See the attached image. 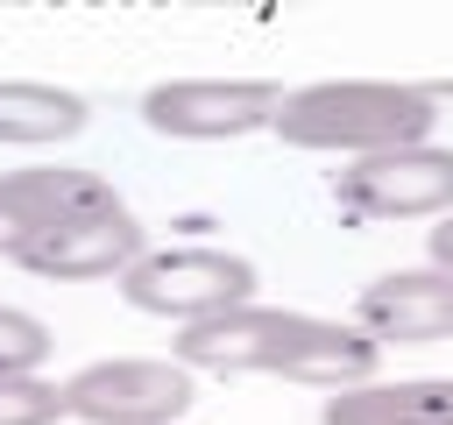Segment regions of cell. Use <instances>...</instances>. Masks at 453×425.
Returning a JSON list of instances; mask_svg holds the SVG:
<instances>
[{
  "instance_id": "4fadbf2b",
  "label": "cell",
  "mask_w": 453,
  "mask_h": 425,
  "mask_svg": "<svg viewBox=\"0 0 453 425\" xmlns=\"http://www.w3.org/2000/svg\"><path fill=\"white\" fill-rule=\"evenodd\" d=\"M50 326L35 319V312H21V305H0V375H28V368H42L50 361Z\"/></svg>"
},
{
  "instance_id": "8fae6325",
  "label": "cell",
  "mask_w": 453,
  "mask_h": 425,
  "mask_svg": "<svg viewBox=\"0 0 453 425\" xmlns=\"http://www.w3.org/2000/svg\"><path fill=\"white\" fill-rule=\"evenodd\" d=\"M92 120L85 92L50 78H0V149H57L78 142Z\"/></svg>"
},
{
  "instance_id": "8992f818",
  "label": "cell",
  "mask_w": 453,
  "mask_h": 425,
  "mask_svg": "<svg viewBox=\"0 0 453 425\" xmlns=\"http://www.w3.org/2000/svg\"><path fill=\"white\" fill-rule=\"evenodd\" d=\"M333 198L354 220H439L453 212V149L446 142H403L354 156L333 170Z\"/></svg>"
},
{
  "instance_id": "277c9868",
  "label": "cell",
  "mask_w": 453,
  "mask_h": 425,
  "mask_svg": "<svg viewBox=\"0 0 453 425\" xmlns=\"http://www.w3.org/2000/svg\"><path fill=\"white\" fill-rule=\"evenodd\" d=\"M78 425H177L198 404V368L177 354H99L64 375Z\"/></svg>"
},
{
  "instance_id": "5bb4252c",
  "label": "cell",
  "mask_w": 453,
  "mask_h": 425,
  "mask_svg": "<svg viewBox=\"0 0 453 425\" xmlns=\"http://www.w3.org/2000/svg\"><path fill=\"white\" fill-rule=\"evenodd\" d=\"M425 262H439V269H453V212H439V220L425 227Z\"/></svg>"
},
{
  "instance_id": "3957f363",
  "label": "cell",
  "mask_w": 453,
  "mask_h": 425,
  "mask_svg": "<svg viewBox=\"0 0 453 425\" xmlns=\"http://www.w3.org/2000/svg\"><path fill=\"white\" fill-rule=\"evenodd\" d=\"M255 262L241 248H212V241H177V248H142L120 269V298L149 319L170 326H198L212 312H234L255 298Z\"/></svg>"
},
{
  "instance_id": "30bf717a",
  "label": "cell",
  "mask_w": 453,
  "mask_h": 425,
  "mask_svg": "<svg viewBox=\"0 0 453 425\" xmlns=\"http://www.w3.org/2000/svg\"><path fill=\"white\" fill-rule=\"evenodd\" d=\"M319 425H453V375H368L347 390H326Z\"/></svg>"
},
{
  "instance_id": "6da1fadb",
  "label": "cell",
  "mask_w": 453,
  "mask_h": 425,
  "mask_svg": "<svg viewBox=\"0 0 453 425\" xmlns=\"http://www.w3.org/2000/svg\"><path fill=\"white\" fill-rule=\"evenodd\" d=\"M170 354L191 361L198 375H283L304 390H347L382 368V340L368 326L319 319L297 305H262V298L212 312L198 326H177Z\"/></svg>"
},
{
  "instance_id": "7a4b0ae2",
  "label": "cell",
  "mask_w": 453,
  "mask_h": 425,
  "mask_svg": "<svg viewBox=\"0 0 453 425\" xmlns=\"http://www.w3.org/2000/svg\"><path fill=\"white\" fill-rule=\"evenodd\" d=\"M439 128V92L411 85V78H311L290 85L276 106V128L290 149L311 156H375V149H403V142H432Z\"/></svg>"
},
{
  "instance_id": "52a82bcc",
  "label": "cell",
  "mask_w": 453,
  "mask_h": 425,
  "mask_svg": "<svg viewBox=\"0 0 453 425\" xmlns=\"http://www.w3.org/2000/svg\"><path fill=\"white\" fill-rule=\"evenodd\" d=\"M149 248V227L127 212V198L120 205H99V212H78V220H64V227H50V234H35L21 255H14V269H28V276H42V283H120V269L134 262Z\"/></svg>"
},
{
  "instance_id": "5b68a950",
  "label": "cell",
  "mask_w": 453,
  "mask_h": 425,
  "mask_svg": "<svg viewBox=\"0 0 453 425\" xmlns=\"http://www.w3.org/2000/svg\"><path fill=\"white\" fill-rule=\"evenodd\" d=\"M283 106L276 78H163L142 92V120L149 135L170 142H241V135H269Z\"/></svg>"
},
{
  "instance_id": "9c48e42d",
  "label": "cell",
  "mask_w": 453,
  "mask_h": 425,
  "mask_svg": "<svg viewBox=\"0 0 453 425\" xmlns=\"http://www.w3.org/2000/svg\"><path fill=\"white\" fill-rule=\"evenodd\" d=\"M354 326H368L382 347H432V340H453V269L411 262V269H389V276L361 283Z\"/></svg>"
},
{
  "instance_id": "ba28073f",
  "label": "cell",
  "mask_w": 453,
  "mask_h": 425,
  "mask_svg": "<svg viewBox=\"0 0 453 425\" xmlns=\"http://www.w3.org/2000/svg\"><path fill=\"white\" fill-rule=\"evenodd\" d=\"M99 205H120V191L99 177V170H78V163H28V170H0V262H14L35 234L78 220V212H99Z\"/></svg>"
},
{
  "instance_id": "7c38bea8",
  "label": "cell",
  "mask_w": 453,
  "mask_h": 425,
  "mask_svg": "<svg viewBox=\"0 0 453 425\" xmlns=\"http://www.w3.org/2000/svg\"><path fill=\"white\" fill-rule=\"evenodd\" d=\"M71 404H64V382H50L42 368L28 375H0V425H64Z\"/></svg>"
}]
</instances>
